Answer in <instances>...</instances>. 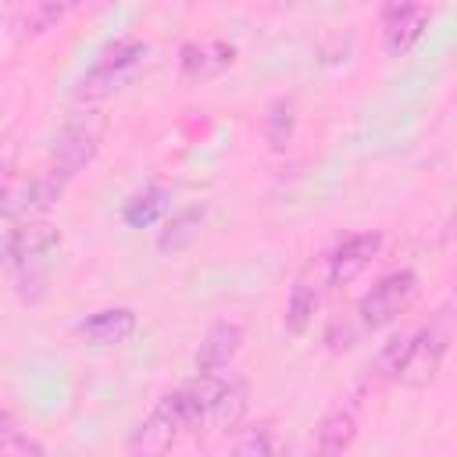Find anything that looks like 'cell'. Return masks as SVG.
I'll use <instances>...</instances> for the list:
<instances>
[{"instance_id": "obj_1", "label": "cell", "mask_w": 457, "mask_h": 457, "mask_svg": "<svg viewBox=\"0 0 457 457\" xmlns=\"http://www.w3.org/2000/svg\"><path fill=\"white\" fill-rule=\"evenodd\" d=\"M450 339H453V328H450V311L443 307L425 328H418L414 336H407V353H403V368H400V378L403 386H428L439 368H443V357L450 350Z\"/></svg>"}, {"instance_id": "obj_2", "label": "cell", "mask_w": 457, "mask_h": 457, "mask_svg": "<svg viewBox=\"0 0 457 457\" xmlns=\"http://www.w3.org/2000/svg\"><path fill=\"white\" fill-rule=\"evenodd\" d=\"M143 57H146V43H139V39H118V43H111V46L96 57V64L79 79L75 100L93 104V100L111 96V93L143 64Z\"/></svg>"}, {"instance_id": "obj_3", "label": "cell", "mask_w": 457, "mask_h": 457, "mask_svg": "<svg viewBox=\"0 0 457 457\" xmlns=\"http://www.w3.org/2000/svg\"><path fill=\"white\" fill-rule=\"evenodd\" d=\"M100 143H104V118L100 114H79L75 121H68L57 132V139L50 146V171L68 182L100 154Z\"/></svg>"}, {"instance_id": "obj_4", "label": "cell", "mask_w": 457, "mask_h": 457, "mask_svg": "<svg viewBox=\"0 0 457 457\" xmlns=\"http://www.w3.org/2000/svg\"><path fill=\"white\" fill-rule=\"evenodd\" d=\"M414 293H418V275H414V271L403 268V271L382 275V278L361 296V303H357L361 325H364V328H382V325L396 321V318L411 307Z\"/></svg>"}, {"instance_id": "obj_5", "label": "cell", "mask_w": 457, "mask_h": 457, "mask_svg": "<svg viewBox=\"0 0 457 457\" xmlns=\"http://www.w3.org/2000/svg\"><path fill=\"white\" fill-rule=\"evenodd\" d=\"M425 32V7L418 0H389L382 11V43L386 54H407Z\"/></svg>"}, {"instance_id": "obj_6", "label": "cell", "mask_w": 457, "mask_h": 457, "mask_svg": "<svg viewBox=\"0 0 457 457\" xmlns=\"http://www.w3.org/2000/svg\"><path fill=\"white\" fill-rule=\"evenodd\" d=\"M243 339H246V328H243L239 321H232V318L214 321V325L204 332V339H200V350H196V375H214V371L228 368V364L236 361Z\"/></svg>"}, {"instance_id": "obj_7", "label": "cell", "mask_w": 457, "mask_h": 457, "mask_svg": "<svg viewBox=\"0 0 457 457\" xmlns=\"http://www.w3.org/2000/svg\"><path fill=\"white\" fill-rule=\"evenodd\" d=\"M382 246V236L378 232H353L346 236L332 253H328V286H346L353 282L368 264L371 257L378 253Z\"/></svg>"}, {"instance_id": "obj_8", "label": "cell", "mask_w": 457, "mask_h": 457, "mask_svg": "<svg viewBox=\"0 0 457 457\" xmlns=\"http://www.w3.org/2000/svg\"><path fill=\"white\" fill-rule=\"evenodd\" d=\"M57 246H61V228L50 225V221H25V225L11 228L7 239H4V253L18 268H29L32 261L46 257Z\"/></svg>"}, {"instance_id": "obj_9", "label": "cell", "mask_w": 457, "mask_h": 457, "mask_svg": "<svg viewBox=\"0 0 457 457\" xmlns=\"http://www.w3.org/2000/svg\"><path fill=\"white\" fill-rule=\"evenodd\" d=\"M136 332V311L132 307H104L79 321V336H86L93 346H118Z\"/></svg>"}, {"instance_id": "obj_10", "label": "cell", "mask_w": 457, "mask_h": 457, "mask_svg": "<svg viewBox=\"0 0 457 457\" xmlns=\"http://www.w3.org/2000/svg\"><path fill=\"white\" fill-rule=\"evenodd\" d=\"M232 61H236V46L232 43H221V39H214V43H186L179 50L182 75H189V79H214Z\"/></svg>"}, {"instance_id": "obj_11", "label": "cell", "mask_w": 457, "mask_h": 457, "mask_svg": "<svg viewBox=\"0 0 457 457\" xmlns=\"http://www.w3.org/2000/svg\"><path fill=\"white\" fill-rule=\"evenodd\" d=\"M179 432H182L179 421H175L171 411L157 400V407L146 414V421H139V428L132 432L129 450H132V453H164V450H171V443H175Z\"/></svg>"}, {"instance_id": "obj_12", "label": "cell", "mask_w": 457, "mask_h": 457, "mask_svg": "<svg viewBox=\"0 0 457 457\" xmlns=\"http://www.w3.org/2000/svg\"><path fill=\"white\" fill-rule=\"evenodd\" d=\"M353 439H357V418H353V411L339 407V411L321 418L318 436H314V450L318 453H343V450H350Z\"/></svg>"}, {"instance_id": "obj_13", "label": "cell", "mask_w": 457, "mask_h": 457, "mask_svg": "<svg viewBox=\"0 0 457 457\" xmlns=\"http://www.w3.org/2000/svg\"><path fill=\"white\" fill-rule=\"evenodd\" d=\"M168 207H171V193H168L164 186H150V189L136 193V196L125 204L121 218H125V225H132V228H146V225H154Z\"/></svg>"}, {"instance_id": "obj_14", "label": "cell", "mask_w": 457, "mask_h": 457, "mask_svg": "<svg viewBox=\"0 0 457 457\" xmlns=\"http://www.w3.org/2000/svg\"><path fill=\"white\" fill-rule=\"evenodd\" d=\"M243 411H246V386L236 382V378H225V386H221V393H218V400H214V407H211L207 425L218 428V432L236 428V425L243 421Z\"/></svg>"}, {"instance_id": "obj_15", "label": "cell", "mask_w": 457, "mask_h": 457, "mask_svg": "<svg viewBox=\"0 0 457 457\" xmlns=\"http://www.w3.org/2000/svg\"><path fill=\"white\" fill-rule=\"evenodd\" d=\"M314 314H318V289L307 286V282H296L289 289V300H286V332L303 336L311 328Z\"/></svg>"}, {"instance_id": "obj_16", "label": "cell", "mask_w": 457, "mask_h": 457, "mask_svg": "<svg viewBox=\"0 0 457 457\" xmlns=\"http://www.w3.org/2000/svg\"><path fill=\"white\" fill-rule=\"evenodd\" d=\"M403 353H407V336H393L389 343H382V350L368 364V382L371 386L396 382L400 378V368H403Z\"/></svg>"}, {"instance_id": "obj_17", "label": "cell", "mask_w": 457, "mask_h": 457, "mask_svg": "<svg viewBox=\"0 0 457 457\" xmlns=\"http://www.w3.org/2000/svg\"><path fill=\"white\" fill-rule=\"evenodd\" d=\"M200 221H204V207H186V211H179V214L164 225V232L157 236V246H161L164 253H168V250H182V246L196 236Z\"/></svg>"}, {"instance_id": "obj_18", "label": "cell", "mask_w": 457, "mask_h": 457, "mask_svg": "<svg viewBox=\"0 0 457 457\" xmlns=\"http://www.w3.org/2000/svg\"><path fill=\"white\" fill-rule=\"evenodd\" d=\"M293 121H296L293 100H278V104L271 107V114H268V125H264V136H268L271 150H286V143H289V136H293Z\"/></svg>"}, {"instance_id": "obj_19", "label": "cell", "mask_w": 457, "mask_h": 457, "mask_svg": "<svg viewBox=\"0 0 457 457\" xmlns=\"http://www.w3.org/2000/svg\"><path fill=\"white\" fill-rule=\"evenodd\" d=\"M232 450L243 453V457H268V453L278 450V443H275V436H271V425L264 421V425L246 428V436H239V439L232 443Z\"/></svg>"}, {"instance_id": "obj_20", "label": "cell", "mask_w": 457, "mask_h": 457, "mask_svg": "<svg viewBox=\"0 0 457 457\" xmlns=\"http://www.w3.org/2000/svg\"><path fill=\"white\" fill-rule=\"evenodd\" d=\"M0 450H43L39 443H32L29 436H25V428L18 425V418L7 411V407H0Z\"/></svg>"}, {"instance_id": "obj_21", "label": "cell", "mask_w": 457, "mask_h": 457, "mask_svg": "<svg viewBox=\"0 0 457 457\" xmlns=\"http://www.w3.org/2000/svg\"><path fill=\"white\" fill-rule=\"evenodd\" d=\"M79 0H39V11H36V29H46L54 21H61Z\"/></svg>"}]
</instances>
